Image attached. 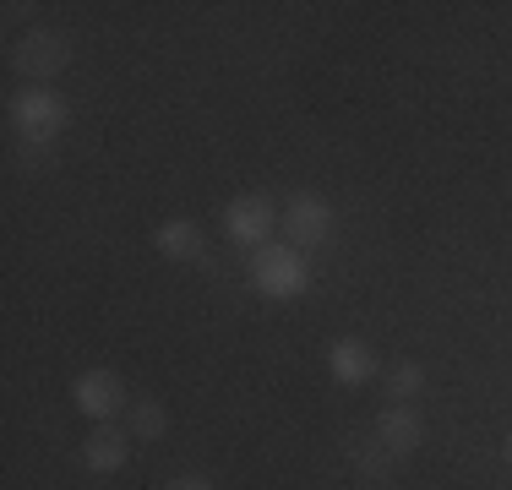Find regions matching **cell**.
Masks as SVG:
<instances>
[{
  "mask_svg": "<svg viewBox=\"0 0 512 490\" xmlns=\"http://www.w3.org/2000/svg\"><path fill=\"white\" fill-rule=\"evenodd\" d=\"M131 458V441L126 431H115V425H99L88 441H82V463H88L93 474H120Z\"/></svg>",
  "mask_w": 512,
  "mask_h": 490,
  "instance_id": "cell-9",
  "label": "cell"
},
{
  "mask_svg": "<svg viewBox=\"0 0 512 490\" xmlns=\"http://www.w3.org/2000/svg\"><path fill=\"white\" fill-rule=\"evenodd\" d=\"M355 469L365 474V480L382 485V480H393V452H387L382 441H360V447H355Z\"/></svg>",
  "mask_w": 512,
  "mask_h": 490,
  "instance_id": "cell-11",
  "label": "cell"
},
{
  "mask_svg": "<svg viewBox=\"0 0 512 490\" xmlns=\"http://www.w3.org/2000/svg\"><path fill=\"white\" fill-rule=\"evenodd\" d=\"M66 120H71V109H66V98H60L55 88H22V93H11V131H17L28 147L55 142L60 131H66Z\"/></svg>",
  "mask_w": 512,
  "mask_h": 490,
  "instance_id": "cell-2",
  "label": "cell"
},
{
  "mask_svg": "<svg viewBox=\"0 0 512 490\" xmlns=\"http://www.w3.org/2000/svg\"><path fill=\"white\" fill-rule=\"evenodd\" d=\"M251 284L267 294V300H300L311 289V262L295 245H262L251 256Z\"/></svg>",
  "mask_w": 512,
  "mask_h": 490,
  "instance_id": "cell-1",
  "label": "cell"
},
{
  "mask_svg": "<svg viewBox=\"0 0 512 490\" xmlns=\"http://www.w3.org/2000/svg\"><path fill=\"white\" fill-rule=\"evenodd\" d=\"M153 240H158V251H164L169 262H202V256H207V245H202V229H197V224H186V218H175V224H164Z\"/></svg>",
  "mask_w": 512,
  "mask_h": 490,
  "instance_id": "cell-10",
  "label": "cell"
},
{
  "mask_svg": "<svg viewBox=\"0 0 512 490\" xmlns=\"http://www.w3.org/2000/svg\"><path fill=\"white\" fill-rule=\"evenodd\" d=\"M66 55H71V44L60 39V33L33 28V33H22V39L11 44V71H17V77H28V88H44L50 77L66 71Z\"/></svg>",
  "mask_w": 512,
  "mask_h": 490,
  "instance_id": "cell-3",
  "label": "cell"
},
{
  "mask_svg": "<svg viewBox=\"0 0 512 490\" xmlns=\"http://www.w3.org/2000/svg\"><path fill=\"white\" fill-rule=\"evenodd\" d=\"M327 365H333L338 387H365L376 376V354H371V343H360V338H338L333 349H327Z\"/></svg>",
  "mask_w": 512,
  "mask_h": 490,
  "instance_id": "cell-8",
  "label": "cell"
},
{
  "mask_svg": "<svg viewBox=\"0 0 512 490\" xmlns=\"http://www.w3.org/2000/svg\"><path fill=\"white\" fill-rule=\"evenodd\" d=\"M71 398H77V409L88 414V420L109 425L126 409V382H120L115 371H82L77 382H71Z\"/></svg>",
  "mask_w": 512,
  "mask_h": 490,
  "instance_id": "cell-5",
  "label": "cell"
},
{
  "mask_svg": "<svg viewBox=\"0 0 512 490\" xmlns=\"http://www.w3.org/2000/svg\"><path fill=\"white\" fill-rule=\"evenodd\" d=\"M284 235L295 251H316V245H327V235H333V207L322 202V196H311V191H300V196H289V207H284Z\"/></svg>",
  "mask_w": 512,
  "mask_h": 490,
  "instance_id": "cell-4",
  "label": "cell"
},
{
  "mask_svg": "<svg viewBox=\"0 0 512 490\" xmlns=\"http://www.w3.org/2000/svg\"><path fill=\"white\" fill-rule=\"evenodd\" d=\"M164 490H213V485H207L202 474H180V480H169Z\"/></svg>",
  "mask_w": 512,
  "mask_h": 490,
  "instance_id": "cell-14",
  "label": "cell"
},
{
  "mask_svg": "<svg viewBox=\"0 0 512 490\" xmlns=\"http://www.w3.org/2000/svg\"><path fill=\"white\" fill-rule=\"evenodd\" d=\"M224 229H229V240H235V245H256V251H262L267 235L278 229V213H273L267 196H235L229 213H224Z\"/></svg>",
  "mask_w": 512,
  "mask_h": 490,
  "instance_id": "cell-6",
  "label": "cell"
},
{
  "mask_svg": "<svg viewBox=\"0 0 512 490\" xmlns=\"http://www.w3.org/2000/svg\"><path fill=\"white\" fill-rule=\"evenodd\" d=\"M131 431H137L142 441H158V436L169 431V414L158 409L153 398H142V403H131Z\"/></svg>",
  "mask_w": 512,
  "mask_h": 490,
  "instance_id": "cell-12",
  "label": "cell"
},
{
  "mask_svg": "<svg viewBox=\"0 0 512 490\" xmlns=\"http://www.w3.org/2000/svg\"><path fill=\"white\" fill-rule=\"evenodd\" d=\"M420 387H425V371H420V365H393V376H387V392H393V403H409Z\"/></svg>",
  "mask_w": 512,
  "mask_h": 490,
  "instance_id": "cell-13",
  "label": "cell"
},
{
  "mask_svg": "<svg viewBox=\"0 0 512 490\" xmlns=\"http://www.w3.org/2000/svg\"><path fill=\"white\" fill-rule=\"evenodd\" d=\"M502 458H507V469H512V436H507V447H502Z\"/></svg>",
  "mask_w": 512,
  "mask_h": 490,
  "instance_id": "cell-15",
  "label": "cell"
},
{
  "mask_svg": "<svg viewBox=\"0 0 512 490\" xmlns=\"http://www.w3.org/2000/svg\"><path fill=\"white\" fill-rule=\"evenodd\" d=\"M376 441H382L393 458H404L425 441V420L409 409V403H393V409H382V420H376Z\"/></svg>",
  "mask_w": 512,
  "mask_h": 490,
  "instance_id": "cell-7",
  "label": "cell"
}]
</instances>
